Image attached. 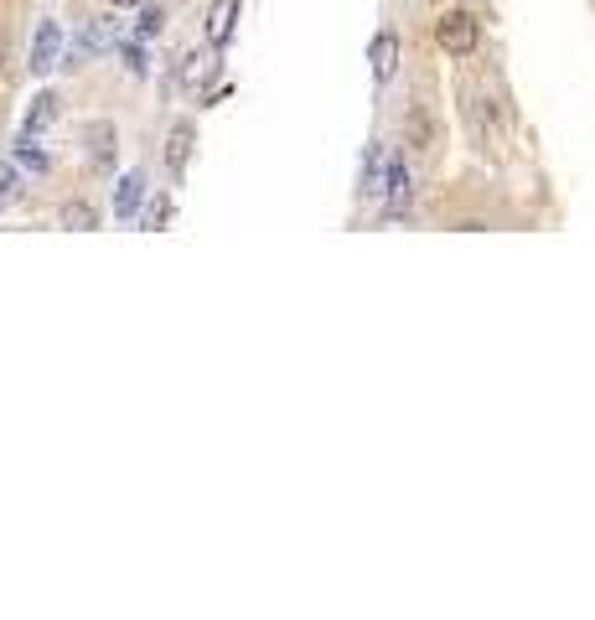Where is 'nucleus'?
I'll use <instances>...</instances> for the list:
<instances>
[{
	"label": "nucleus",
	"instance_id": "nucleus-1",
	"mask_svg": "<svg viewBox=\"0 0 595 620\" xmlns=\"http://www.w3.org/2000/svg\"><path fill=\"white\" fill-rule=\"evenodd\" d=\"M435 42H440L445 57H471L476 47H482V26H476L471 11L451 6V11H440V16H435Z\"/></svg>",
	"mask_w": 595,
	"mask_h": 620
},
{
	"label": "nucleus",
	"instance_id": "nucleus-2",
	"mask_svg": "<svg viewBox=\"0 0 595 620\" xmlns=\"http://www.w3.org/2000/svg\"><path fill=\"white\" fill-rule=\"evenodd\" d=\"M440 150V124H435V109L425 99H414L404 109V155H414V161H425V155Z\"/></svg>",
	"mask_w": 595,
	"mask_h": 620
},
{
	"label": "nucleus",
	"instance_id": "nucleus-3",
	"mask_svg": "<svg viewBox=\"0 0 595 620\" xmlns=\"http://www.w3.org/2000/svg\"><path fill=\"white\" fill-rule=\"evenodd\" d=\"M83 155H88V166L94 171H114V161H119V130L109 119H94V124H83Z\"/></svg>",
	"mask_w": 595,
	"mask_h": 620
},
{
	"label": "nucleus",
	"instance_id": "nucleus-4",
	"mask_svg": "<svg viewBox=\"0 0 595 620\" xmlns=\"http://www.w3.org/2000/svg\"><path fill=\"white\" fill-rule=\"evenodd\" d=\"M409 207H414V171H409V155L394 150L389 186H383V212H389V217H409Z\"/></svg>",
	"mask_w": 595,
	"mask_h": 620
},
{
	"label": "nucleus",
	"instance_id": "nucleus-5",
	"mask_svg": "<svg viewBox=\"0 0 595 620\" xmlns=\"http://www.w3.org/2000/svg\"><path fill=\"white\" fill-rule=\"evenodd\" d=\"M192 150H197V119H176L171 135H166V150H161V161H166V176H171V181L187 176Z\"/></svg>",
	"mask_w": 595,
	"mask_h": 620
},
{
	"label": "nucleus",
	"instance_id": "nucleus-6",
	"mask_svg": "<svg viewBox=\"0 0 595 620\" xmlns=\"http://www.w3.org/2000/svg\"><path fill=\"white\" fill-rule=\"evenodd\" d=\"M238 16H244V0H213L207 16H202V42L223 52L233 42V31H238Z\"/></svg>",
	"mask_w": 595,
	"mask_h": 620
},
{
	"label": "nucleus",
	"instance_id": "nucleus-7",
	"mask_svg": "<svg viewBox=\"0 0 595 620\" xmlns=\"http://www.w3.org/2000/svg\"><path fill=\"white\" fill-rule=\"evenodd\" d=\"M466 119H471V135L482 150H497L502 140V119H497V104L487 99V93H466Z\"/></svg>",
	"mask_w": 595,
	"mask_h": 620
},
{
	"label": "nucleus",
	"instance_id": "nucleus-8",
	"mask_svg": "<svg viewBox=\"0 0 595 620\" xmlns=\"http://www.w3.org/2000/svg\"><path fill=\"white\" fill-rule=\"evenodd\" d=\"M389 166H394V145L373 140L368 155H363V197H368V202H383V186H389Z\"/></svg>",
	"mask_w": 595,
	"mask_h": 620
},
{
	"label": "nucleus",
	"instance_id": "nucleus-9",
	"mask_svg": "<svg viewBox=\"0 0 595 620\" xmlns=\"http://www.w3.org/2000/svg\"><path fill=\"white\" fill-rule=\"evenodd\" d=\"M218 62H223V52H218V47H202V52H197V47H187V52H182V68H176V83H182L187 93H197L207 78L218 73Z\"/></svg>",
	"mask_w": 595,
	"mask_h": 620
},
{
	"label": "nucleus",
	"instance_id": "nucleus-10",
	"mask_svg": "<svg viewBox=\"0 0 595 620\" xmlns=\"http://www.w3.org/2000/svg\"><path fill=\"white\" fill-rule=\"evenodd\" d=\"M57 52H63V26L47 16V21H37V37H32V47H26V68L47 73L52 62H57Z\"/></svg>",
	"mask_w": 595,
	"mask_h": 620
},
{
	"label": "nucleus",
	"instance_id": "nucleus-11",
	"mask_svg": "<svg viewBox=\"0 0 595 620\" xmlns=\"http://www.w3.org/2000/svg\"><path fill=\"white\" fill-rule=\"evenodd\" d=\"M368 62H373V83L383 88L394 73H399V31L394 26H383L378 37H373V52H368Z\"/></svg>",
	"mask_w": 595,
	"mask_h": 620
},
{
	"label": "nucleus",
	"instance_id": "nucleus-12",
	"mask_svg": "<svg viewBox=\"0 0 595 620\" xmlns=\"http://www.w3.org/2000/svg\"><path fill=\"white\" fill-rule=\"evenodd\" d=\"M57 223H63V228H78V233H94L104 217H99V207L88 202V197H68L63 207H57Z\"/></svg>",
	"mask_w": 595,
	"mask_h": 620
},
{
	"label": "nucleus",
	"instance_id": "nucleus-13",
	"mask_svg": "<svg viewBox=\"0 0 595 620\" xmlns=\"http://www.w3.org/2000/svg\"><path fill=\"white\" fill-rule=\"evenodd\" d=\"M140 197H145V171H130L125 181H119V192H114V217H119V223H130V217H135Z\"/></svg>",
	"mask_w": 595,
	"mask_h": 620
},
{
	"label": "nucleus",
	"instance_id": "nucleus-14",
	"mask_svg": "<svg viewBox=\"0 0 595 620\" xmlns=\"http://www.w3.org/2000/svg\"><path fill=\"white\" fill-rule=\"evenodd\" d=\"M57 119V93H37V99H32V109H26V135H42L47 130V124Z\"/></svg>",
	"mask_w": 595,
	"mask_h": 620
},
{
	"label": "nucleus",
	"instance_id": "nucleus-15",
	"mask_svg": "<svg viewBox=\"0 0 595 620\" xmlns=\"http://www.w3.org/2000/svg\"><path fill=\"white\" fill-rule=\"evenodd\" d=\"M135 31H140V37H161V31H166V11H161V6H145Z\"/></svg>",
	"mask_w": 595,
	"mask_h": 620
},
{
	"label": "nucleus",
	"instance_id": "nucleus-16",
	"mask_svg": "<svg viewBox=\"0 0 595 620\" xmlns=\"http://www.w3.org/2000/svg\"><path fill=\"white\" fill-rule=\"evenodd\" d=\"M145 223H171V202H151V212H145Z\"/></svg>",
	"mask_w": 595,
	"mask_h": 620
},
{
	"label": "nucleus",
	"instance_id": "nucleus-17",
	"mask_svg": "<svg viewBox=\"0 0 595 620\" xmlns=\"http://www.w3.org/2000/svg\"><path fill=\"white\" fill-rule=\"evenodd\" d=\"M109 6H119V11H125V6H140V0H109Z\"/></svg>",
	"mask_w": 595,
	"mask_h": 620
}]
</instances>
